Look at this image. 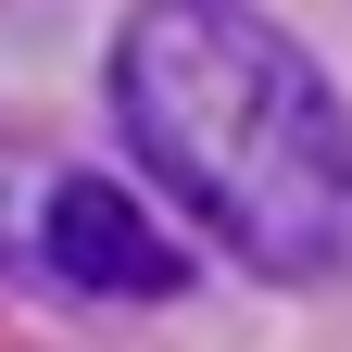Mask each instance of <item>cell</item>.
Returning <instances> with one entry per match:
<instances>
[{"label": "cell", "instance_id": "3", "mask_svg": "<svg viewBox=\"0 0 352 352\" xmlns=\"http://www.w3.org/2000/svg\"><path fill=\"white\" fill-rule=\"evenodd\" d=\"M51 176H63L51 151L0 126V277H25V289H38V214H51Z\"/></svg>", "mask_w": 352, "mask_h": 352}, {"label": "cell", "instance_id": "4", "mask_svg": "<svg viewBox=\"0 0 352 352\" xmlns=\"http://www.w3.org/2000/svg\"><path fill=\"white\" fill-rule=\"evenodd\" d=\"M0 25H51V0H0Z\"/></svg>", "mask_w": 352, "mask_h": 352}, {"label": "cell", "instance_id": "1", "mask_svg": "<svg viewBox=\"0 0 352 352\" xmlns=\"http://www.w3.org/2000/svg\"><path fill=\"white\" fill-rule=\"evenodd\" d=\"M113 126L214 252L277 289L352 277V101L252 0H139L113 25Z\"/></svg>", "mask_w": 352, "mask_h": 352}, {"label": "cell", "instance_id": "2", "mask_svg": "<svg viewBox=\"0 0 352 352\" xmlns=\"http://www.w3.org/2000/svg\"><path fill=\"white\" fill-rule=\"evenodd\" d=\"M38 289H76V302H176V289H189V239H176L139 189L63 164L51 176V214H38Z\"/></svg>", "mask_w": 352, "mask_h": 352}]
</instances>
